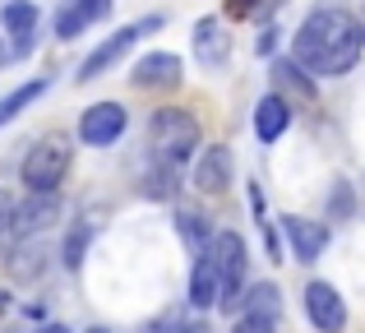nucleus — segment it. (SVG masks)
Wrapping results in <instances>:
<instances>
[{
  "label": "nucleus",
  "instance_id": "39448f33",
  "mask_svg": "<svg viewBox=\"0 0 365 333\" xmlns=\"http://www.w3.org/2000/svg\"><path fill=\"white\" fill-rule=\"evenodd\" d=\"M158 28H162V19H158V14L139 19V24H125V28H116V33H111L107 42L98 46V51H88V61L79 65V74H74V79H79V83H93V79H102V74H107L111 65H116L120 56L134 46V37H143V33H158Z\"/></svg>",
  "mask_w": 365,
  "mask_h": 333
},
{
  "label": "nucleus",
  "instance_id": "f257e3e1",
  "mask_svg": "<svg viewBox=\"0 0 365 333\" xmlns=\"http://www.w3.org/2000/svg\"><path fill=\"white\" fill-rule=\"evenodd\" d=\"M365 51V28L347 5H314L292 37V61L314 79H338Z\"/></svg>",
  "mask_w": 365,
  "mask_h": 333
},
{
  "label": "nucleus",
  "instance_id": "c85d7f7f",
  "mask_svg": "<svg viewBox=\"0 0 365 333\" xmlns=\"http://www.w3.org/2000/svg\"><path fill=\"white\" fill-rule=\"evenodd\" d=\"M83 333H111V329H102V324H98V329H83Z\"/></svg>",
  "mask_w": 365,
  "mask_h": 333
},
{
  "label": "nucleus",
  "instance_id": "1a4fd4ad",
  "mask_svg": "<svg viewBox=\"0 0 365 333\" xmlns=\"http://www.w3.org/2000/svg\"><path fill=\"white\" fill-rule=\"evenodd\" d=\"M282 236H287V245H292V260H296V264H314L324 250H329V241H333L329 222H314V217H296V213H287V217H282Z\"/></svg>",
  "mask_w": 365,
  "mask_h": 333
},
{
  "label": "nucleus",
  "instance_id": "20e7f679",
  "mask_svg": "<svg viewBox=\"0 0 365 333\" xmlns=\"http://www.w3.org/2000/svg\"><path fill=\"white\" fill-rule=\"evenodd\" d=\"M208 250H213L217 282H222V301H217V306H236V301L245 297V278H250V250H245V236H236V232H217Z\"/></svg>",
  "mask_w": 365,
  "mask_h": 333
},
{
  "label": "nucleus",
  "instance_id": "dca6fc26",
  "mask_svg": "<svg viewBox=\"0 0 365 333\" xmlns=\"http://www.w3.org/2000/svg\"><path fill=\"white\" fill-rule=\"evenodd\" d=\"M195 56L204 65H222L232 56V37H227V28L217 19H199L195 24Z\"/></svg>",
  "mask_w": 365,
  "mask_h": 333
},
{
  "label": "nucleus",
  "instance_id": "f8f14e48",
  "mask_svg": "<svg viewBox=\"0 0 365 333\" xmlns=\"http://www.w3.org/2000/svg\"><path fill=\"white\" fill-rule=\"evenodd\" d=\"M292 102L282 98V93H264V98L255 102V139L259 144H277V139L292 130Z\"/></svg>",
  "mask_w": 365,
  "mask_h": 333
},
{
  "label": "nucleus",
  "instance_id": "c756f323",
  "mask_svg": "<svg viewBox=\"0 0 365 333\" xmlns=\"http://www.w3.org/2000/svg\"><path fill=\"white\" fill-rule=\"evenodd\" d=\"M0 61H5V51H0Z\"/></svg>",
  "mask_w": 365,
  "mask_h": 333
},
{
  "label": "nucleus",
  "instance_id": "6e6552de",
  "mask_svg": "<svg viewBox=\"0 0 365 333\" xmlns=\"http://www.w3.org/2000/svg\"><path fill=\"white\" fill-rule=\"evenodd\" d=\"M305 315H310V324L319 333H342L347 329V301H342V292L333 282L314 278L305 287Z\"/></svg>",
  "mask_w": 365,
  "mask_h": 333
},
{
  "label": "nucleus",
  "instance_id": "bb28decb",
  "mask_svg": "<svg viewBox=\"0 0 365 333\" xmlns=\"http://www.w3.org/2000/svg\"><path fill=\"white\" fill-rule=\"evenodd\" d=\"M176 333H213V329H208V324H204V319H195V324H180Z\"/></svg>",
  "mask_w": 365,
  "mask_h": 333
},
{
  "label": "nucleus",
  "instance_id": "ddd939ff",
  "mask_svg": "<svg viewBox=\"0 0 365 333\" xmlns=\"http://www.w3.org/2000/svg\"><path fill=\"white\" fill-rule=\"evenodd\" d=\"M56 217H61V199L56 195H28L24 204L9 213V232L14 236H33V232H42V227H51Z\"/></svg>",
  "mask_w": 365,
  "mask_h": 333
},
{
  "label": "nucleus",
  "instance_id": "cd10ccee",
  "mask_svg": "<svg viewBox=\"0 0 365 333\" xmlns=\"http://www.w3.org/2000/svg\"><path fill=\"white\" fill-rule=\"evenodd\" d=\"M37 333H70V329H61V324H46V329H37Z\"/></svg>",
  "mask_w": 365,
  "mask_h": 333
},
{
  "label": "nucleus",
  "instance_id": "a878e982",
  "mask_svg": "<svg viewBox=\"0 0 365 333\" xmlns=\"http://www.w3.org/2000/svg\"><path fill=\"white\" fill-rule=\"evenodd\" d=\"M9 213H14V204H9V195H0V236L9 232Z\"/></svg>",
  "mask_w": 365,
  "mask_h": 333
},
{
  "label": "nucleus",
  "instance_id": "2eb2a0df",
  "mask_svg": "<svg viewBox=\"0 0 365 333\" xmlns=\"http://www.w3.org/2000/svg\"><path fill=\"white\" fill-rule=\"evenodd\" d=\"M190 301L199 310L217 306L222 301V282H217V264H213V250L195 255V269H190Z\"/></svg>",
  "mask_w": 365,
  "mask_h": 333
},
{
  "label": "nucleus",
  "instance_id": "7ed1b4c3",
  "mask_svg": "<svg viewBox=\"0 0 365 333\" xmlns=\"http://www.w3.org/2000/svg\"><path fill=\"white\" fill-rule=\"evenodd\" d=\"M70 163H74V148L65 144L61 135H46L24 153L19 180H24L28 195H56V190L65 185V176H70Z\"/></svg>",
  "mask_w": 365,
  "mask_h": 333
},
{
  "label": "nucleus",
  "instance_id": "0eeeda50",
  "mask_svg": "<svg viewBox=\"0 0 365 333\" xmlns=\"http://www.w3.org/2000/svg\"><path fill=\"white\" fill-rule=\"evenodd\" d=\"M180 79H185V65H180V56H171V51H148L143 61H134V70H130V83L139 93L180 88Z\"/></svg>",
  "mask_w": 365,
  "mask_h": 333
},
{
  "label": "nucleus",
  "instance_id": "412c9836",
  "mask_svg": "<svg viewBox=\"0 0 365 333\" xmlns=\"http://www.w3.org/2000/svg\"><path fill=\"white\" fill-rule=\"evenodd\" d=\"M176 176H180V171H171V167H158V163H153V171L143 176V190H148L153 199H167V195H171V180H176Z\"/></svg>",
  "mask_w": 365,
  "mask_h": 333
},
{
  "label": "nucleus",
  "instance_id": "9d476101",
  "mask_svg": "<svg viewBox=\"0 0 365 333\" xmlns=\"http://www.w3.org/2000/svg\"><path fill=\"white\" fill-rule=\"evenodd\" d=\"M232 176H236V158H232V148H227V144H213V148L199 153V163H195V190H204V195H222V190L232 185Z\"/></svg>",
  "mask_w": 365,
  "mask_h": 333
},
{
  "label": "nucleus",
  "instance_id": "a211bd4d",
  "mask_svg": "<svg viewBox=\"0 0 365 333\" xmlns=\"http://www.w3.org/2000/svg\"><path fill=\"white\" fill-rule=\"evenodd\" d=\"M46 83H51V79H33V83H19L14 93H5V98H0V130H5L24 107H33V102L46 93Z\"/></svg>",
  "mask_w": 365,
  "mask_h": 333
},
{
  "label": "nucleus",
  "instance_id": "5701e85b",
  "mask_svg": "<svg viewBox=\"0 0 365 333\" xmlns=\"http://www.w3.org/2000/svg\"><path fill=\"white\" fill-rule=\"evenodd\" d=\"M232 333H277V324L273 319H259V315H241Z\"/></svg>",
  "mask_w": 365,
  "mask_h": 333
},
{
  "label": "nucleus",
  "instance_id": "423d86ee",
  "mask_svg": "<svg viewBox=\"0 0 365 333\" xmlns=\"http://www.w3.org/2000/svg\"><path fill=\"white\" fill-rule=\"evenodd\" d=\"M125 125H130V111H125L120 102H93L79 116V139L93 144V148H111L125 135Z\"/></svg>",
  "mask_w": 365,
  "mask_h": 333
},
{
  "label": "nucleus",
  "instance_id": "aec40b11",
  "mask_svg": "<svg viewBox=\"0 0 365 333\" xmlns=\"http://www.w3.org/2000/svg\"><path fill=\"white\" fill-rule=\"evenodd\" d=\"M273 83H277V88H292L301 102H310V98H314V83L305 79V70L292 61V56H287V61H273Z\"/></svg>",
  "mask_w": 365,
  "mask_h": 333
},
{
  "label": "nucleus",
  "instance_id": "4468645a",
  "mask_svg": "<svg viewBox=\"0 0 365 333\" xmlns=\"http://www.w3.org/2000/svg\"><path fill=\"white\" fill-rule=\"evenodd\" d=\"M102 14H111V0H65L61 14H56V37L74 42L83 28H93Z\"/></svg>",
  "mask_w": 365,
  "mask_h": 333
},
{
  "label": "nucleus",
  "instance_id": "f03ea898",
  "mask_svg": "<svg viewBox=\"0 0 365 333\" xmlns=\"http://www.w3.org/2000/svg\"><path fill=\"white\" fill-rule=\"evenodd\" d=\"M148 153L158 167L180 171L190 158L199 153V121L185 107H162L148 121Z\"/></svg>",
  "mask_w": 365,
  "mask_h": 333
},
{
  "label": "nucleus",
  "instance_id": "4be33fe9",
  "mask_svg": "<svg viewBox=\"0 0 365 333\" xmlns=\"http://www.w3.org/2000/svg\"><path fill=\"white\" fill-rule=\"evenodd\" d=\"M83 245H88V227H79V232H74V241H65V264H70V269H79Z\"/></svg>",
  "mask_w": 365,
  "mask_h": 333
},
{
  "label": "nucleus",
  "instance_id": "6ab92c4d",
  "mask_svg": "<svg viewBox=\"0 0 365 333\" xmlns=\"http://www.w3.org/2000/svg\"><path fill=\"white\" fill-rule=\"evenodd\" d=\"M245 315H259V319H273V324H277V315H282V297H277L273 282H255V287L245 292Z\"/></svg>",
  "mask_w": 365,
  "mask_h": 333
},
{
  "label": "nucleus",
  "instance_id": "b1692460",
  "mask_svg": "<svg viewBox=\"0 0 365 333\" xmlns=\"http://www.w3.org/2000/svg\"><path fill=\"white\" fill-rule=\"evenodd\" d=\"M351 213V190L347 180H338V190H333V217H347Z\"/></svg>",
  "mask_w": 365,
  "mask_h": 333
},
{
  "label": "nucleus",
  "instance_id": "393cba45",
  "mask_svg": "<svg viewBox=\"0 0 365 333\" xmlns=\"http://www.w3.org/2000/svg\"><path fill=\"white\" fill-rule=\"evenodd\" d=\"M259 9V0H227V14L232 19H250Z\"/></svg>",
  "mask_w": 365,
  "mask_h": 333
},
{
  "label": "nucleus",
  "instance_id": "9b49d317",
  "mask_svg": "<svg viewBox=\"0 0 365 333\" xmlns=\"http://www.w3.org/2000/svg\"><path fill=\"white\" fill-rule=\"evenodd\" d=\"M37 19H42V9H37L33 0H5L0 28L14 37V56H28L37 46Z\"/></svg>",
  "mask_w": 365,
  "mask_h": 333
},
{
  "label": "nucleus",
  "instance_id": "f3484780",
  "mask_svg": "<svg viewBox=\"0 0 365 333\" xmlns=\"http://www.w3.org/2000/svg\"><path fill=\"white\" fill-rule=\"evenodd\" d=\"M176 232H180V241L190 245V255H204L208 245H213V227H208V217H204V213H190V208H180Z\"/></svg>",
  "mask_w": 365,
  "mask_h": 333
}]
</instances>
